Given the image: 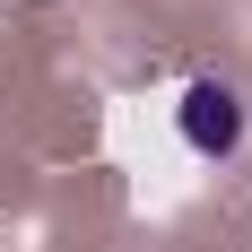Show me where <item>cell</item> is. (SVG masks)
<instances>
[{"label":"cell","mask_w":252,"mask_h":252,"mask_svg":"<svg viewBox=\"0 0 252 252\" xmlns=\"http://www.w3.org/2000/svg\"><path fill=\"white\" fill-rule=\"evenodd\" d=\"M174 130H183V148H191V157L226 165V157L244 148L252 113H244V96H235L226 78H191V87H183V104H174Z\"/></svg>","instance_id":"6da1fadb"}]
</instances>
